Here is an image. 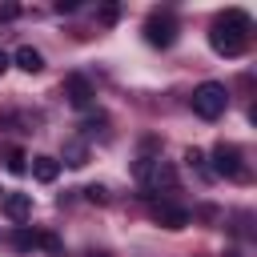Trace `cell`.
Here are the masks:
<instances>
[{"instance_id":"cell-1","label":"cell","mask_w":257,"mask_h":257,"mask_svg":"<svg viewBox=\"0 0 257 257\" xmlns=\"http://www.w3.org/2000/svg\"><path fill=\"white\" fill-rule=\"evenodd\" d=\"M249 28H253L249 12H241V8H225V12L213 20V28H209V44H213V52H221V56H241V52L249 48Z\"/></svg>"},{"instance_id":"cell-2","label":"cell","mask_w":257,"mask_h":257,"mask_svg":"<svg viewBox=\"0 0 257 257\" xmlns=\"http://www.w3.org/2000/svg\"><path fill=\"white\" fill-rule=\"evenodd\" d=\"M189 104H193V112H197L201 120H217V116L229 108V88H225L221 80H205V84L193 88Z\"/></svg>"},{"instance_id":"cell-3","label":"cell","mask_w":257,"mask_h":257,"mask_svg":"<svg viewBox=\"0 0 257 257\" xmlns=\"http://www.w3.org/2000/svg\"><path fill=\"white\" fill-rule=\"evenodd\" d=\"M133 177L141 181L145 193H161V185H165L169 193L177 189V173H173V165L161 161V157H141V161L133 165Z\"/></svg>"},{"instance_id":"cell-4","label":"cell","mask_w":257,"mask_h":257,"mask_svg":"<svg viewBox=\"0 0 257 257\" xmlns=\"http://www.w3.org/2000/svg\"><path fill=\"white\" fill-rule=\"evenodd\" d=\"M209 173H217V177H225V181H245V177H249L241 149H237V145H229V141L213 145V165H209Z\"/></svg>"},{"instance_id":"cell-5","label":"cell","mask_w":257,"mask_h":257,"mask_svg":"<svg viewBox=\"0 0 257 257\" xmlns=\"http://www.w3.org/2000/svg\"><path fill=\"white\" fill-rule=\"evenodd\" d=\"M145 40L153 48H173V40H177V16L169 8H153L145 16Z\"/></svg>"},{"instance_id":"cell-6","label":"cell","mask_w":257,"mask_h":257,"mask_svg":"<svg viewBox=\"0 0 257 257\" xmlns=\"http://www.w3.org/2000/svg\"><path fill=\"white\" fill-rule=\"evenodd\" d=\"M64 96H68V104H72V108H88V104H92V96H96V88H92V80H88V76L68 72V76H64Z\"/></svg>"},{"instance_id":"cell-7","label":"cell","mask_w":257,"mask_h":257,"mask_svg":"<svg viewBox=\"0 0 257 257\" xmlns=\"http://www.w3.org/2000/svg\"><path fill=\"white\" fill-rule=\"evenodd\" d=\"M153 221L165 225V229H185V225H189V209L177 205V201H161V205L153 209Z\"/></svg>"},{"instance_id":"cell-8","label":"cell","mask_w":257,"mask_h":257,"mask_svg":"<svg viewBox=\"0 0 257 257\" xmlns=\"http://www.w3.org/2000/svg\"><path fill=\"white\" fill-rule=\"evenodd\" d=\"M0 213L8 217V221H28L32 217V193H8L4 201H0Z\"/></svg>"},{"instance_id":"cell-9","label":"cell","mask_w":257,"mask_h":257,"mask_svg":"<svg viewBox=\"0 0 257 257\" xmlns=\"http://www.w3.org/2000/svg\"><path fill=\"white\" fill-rule=\"evenodd\" d=\"M32 177H36L40 185H52V181L60 177V161H56V157H44V153L32 157Z\"/></svg>"},{"instance_id":"cell-10","label":"cell","mask_w":257,"mask_h":257,"mask_svg":"<svg viewBox=\"0 0 257 257\" xmlns=\"http://www.w3.org/2000/svg\"><path fill=\"white\" fill-rule=\"evenodd\" d=\"M12 60H16L20 72H40V68H44V56H40L32 44H20V48L12 52Z\"/></svg>"},{"instance_id":"cell-11","label":"cell","mask_w":257,"mask_h":257,"mask_svg":"<svg viewBox=\"0 0 257 257\" xmlns=\"http://www.w3.org/2000/svg\"><path fill=\"white\" fill-rule=\"evenodd\" d=\"M64 165L84 169V165H88V145H84V141H64Z\"/></svg>"},{"instance_id":"cell-12","label":"cell","mask_w":257,"mask_h":257,"mask_svg":"<svg viewBox=\"0 0 257 257\" xmlns=\"http://www.w3.org/2000/svg\"><path fill=\"white\" fill-rule=\"evenodd\" d=\"M12 245H16L20 253H28V249H36V245H40V233H28V229H16V233H12Z\"/></svg>"},{"instance_id":"cell-13","label":"cell","mask_w":257,"mask_h":257,"mask_svg":"<svg viewBox=\"0 0 257 257\" xmlns=\"http://www.w3.org/2000/svg\"><path fill=\"white\" fill-rule=\"evenodd\" d=\"M185 161H189V169H193V173L209 177V165H205V153H201V149H185Z\"/></svg>"},{"instance_id":"cell-14","label":"cell","mask_w":257,"mask_h":257,"mask_svg":"<svg viewBox=\"0 0 257 257\" xmlns=\"http://www.w3.org/2000/svg\"><path fill=\"white\" fill-rule=\"evenodd\" d=\"M24 161H28V157H24L20 149H12V153H8V173H24V169H28Z\"/></svg>"},{"instance_id":"cell-15","label":"cell","mask_w":257,"mask_h":257,"mask_svg":"<svg viewBox=\"0 0 257 257\" xmlns=\"http://www.w3.org/2000/svg\"><path fill=\"white\" fill-rule=\"evenodd\" d=\"M84 197H88V201H96V205H104V201H108V189H104V185H88V189H84Z\"/></svg>"},{"instance_id":"cell-16","label":"cell","mask_w":257,"mask_h":257,"mask_svg":"<svg viewBox=\"0 0 257 257\" xmlns=\"http://www.w3.org/2000/svg\"><path fill=\"white\" fill-rule=\"evenodd\" d=\"M40 249H48V253H64V245H60L52 233H40Z\"/></svg>"},{"instance_id":"cell-17","label":"cell","mask_w":257,"mask_h":257,"mask_svg":"<svg viewBox=\"0 0 257 257\" xmlns=\"http://www.w3.org/2000/svg\"><path fill=\"white\" fill-rule=\"evenodd\" d=\"M20 16V4H0V24L4 20H16Z\"/></svg>"},{"instance_id":"cell-18","label":"cell","mask_w":257,"mask_h":257,"mask_svg":"<svg viewBox=\"0 0 257 257\" xmlns=\"http://www.w3.org/2000/svg\"><path fill=\"white\" fill-rule=\"evenodd\" d=\"M56 12H76V0H56Z\"/></svg>"},{"instance_id":"cell-19","label":"cell","mask_w":257,"mask_h":257,"mask_svg":"<svg viewBox=\"0 0 257 257\" xmlns=\"http://www.w3.org/2000/svg\"><path fill=\"white\" fill-rule=\"evenodd\" d=\"M8 64H12V56H8L4 48H0V72H8Z\"/></svg>"},{"instance_id":"cell-20","label":"cell","mask_w":257,"mask_h":257,"mask_svg":"<svg viewBox=\"0 0 257 257\" xmlns=\"http://www.w3.org/2000/svg\"><path fill=\"white\" fill-rule=\"evenodd\" d=\"M88 257H108V253H88Z\"/></svg>"},{"instance_id":"cell-21","label":"cell","mask_w":257,"mask_h":257,"mask_svg":"<svg viewBox=\"0 0 257 257\" xmlns=\"http://www.w3.org/2000/svg\"><path fill=\"white\" fill-rule=\"evenodd\" d=\"M225 257H241V253H225Z\"/></svg>"}]
</instances>
